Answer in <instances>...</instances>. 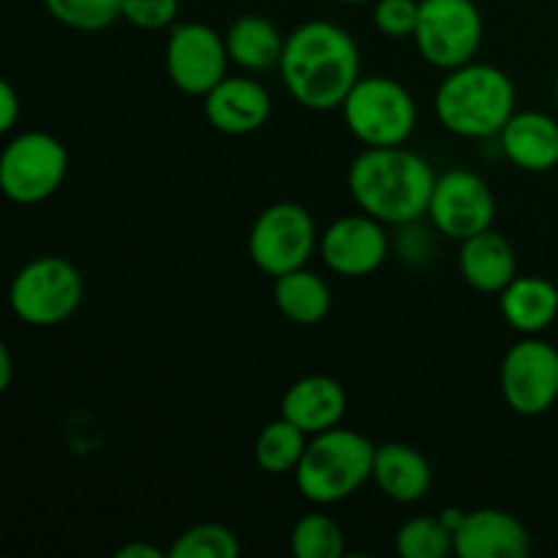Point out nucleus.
I'll use <instances>...</instances> for the list:
<instances>
[{
  "label": "nucleus",
  "mask_w": 558,
  "mask_h": 558,
  "mask_svg": "<svg viewBox=\"0 0 558 558\" xmlns=\"http://www.w3.org/2000/svg\"><path fill=\"white\" fill-rule=\"evenodd\" d=\"M363 69L352 33L327 20H311L294 27L283 44L278 71L289 96L311 112L341 109Z\"/></svg>",
  "instance_id": "1"
},
{
  "label": "nucleus",
  "mask_w": 558,
  "mask_h": 558,
  "mask_svg": "<svg viewBox=\"0 0 558 558\" xmlns=\"http://www.w3.org/2000/svg\"><path fill=\"white\" fill-rule=\"evenodd\" d=\"M439 174L407 145L365 147L347 174L349 194L363 213L387 227H409L428 216Z\"/></svg>",
  "instance_id": "2"
},
{
  "label": "nucleus",
  "mask_w": 558,
  "mask_h": 558,
  "mask_svg": "<svg viewBox=\"0 0 558 558\" xmlns=\"http://www.w3.org/2000/svg\"><path fill=\"white\" fill-rule=\"evenodd\" d=\"M518 93L499 65L472 63L445 71L434 96L439 123L461 140H490L510 123Z\"/></svg>",
  "instance_id": "3"
},
{
  "label": "nucleus",
  "mask_w": 558,
  "mask_h": 558,
  "mask_svg": "<svg viewBox=\"0 0 558 558\" xmlns=\"http://www.w3.org/2000/svg\"><path fill=\"white\" fill-rule=\"evenodd\" d=\"M376 445L354 428H336L308 439L303 461L294 469L300 496L316 507H332L357 494L374 477Z\"/></svg>",
  "instance_id": "4"
},
{
  "label": "nucleus",
  "mask_w": 558,
  "mask_h": 558,
  "mask_svg": "<svg viewBox=\"0 0 558 558\" xmlns=\"http://www.w3.org/2000/svg\"><path fill=\"white\" fill-rule=\"evenodd\" d=\"M85 300V278L69 259L54 254L25 262L11 278L9 305L27 327L65 325Z\"/></svg>",
  "instance_id": "5"
},
{
  "label": "nucleus",
  "mask_w": 558,
  "mask_h": 558,
  "mask_svg": "<svg viewBox=\"0 0 558 558\" xmlns=\"http://www.w3.org/2000/svg\"><path fill=\"white\" fill-rule=\"evenodd\" d=\"M349 134L365 147L407 145L417 129V101L398 80L360 76L341 107Z\"/></svg>",
  "instance_id": "6"
},
{
  "label": "nucleus",
  "mask_w": 558,
  "mask_h": 558,
  "mask_svg": "<svg viewBox=\"0 0 558 558\" xmlns=\"http://www.w3.org/2000/svg\"><path fill=\"white\" fill-rule=\"evenodd\" d=\"M69 174V150L47 131L11 136L0 156V191L14 205H41Z\"/></svg>",
  "instance_id": "7"
},
{
  "label": "nucleus",
  "mask_w": 558,
  "mask_h": 558,
  "mask_svg": "<svg viewBox=\"0 0 558 558\" xmlns=\"http://www.w3.org/2000/svg\"><path fill=\"white\" fill-rule=\"evenodd\" d=\"M319 238L308 207L298 202H276L251 223L248 256L265 276H287L308 265L319 248Z\"/></svg>",
  "instance_id": "8"
},
{
  "label": "nucleus",
  "mask_w": 558,
  "mask_h": 558,
  "mask_svg": "<svg viewBox=\"0 0 558 558\" xmlns=\"http://www.w3.org/2000/svg\"><path fill=\"white\" fill-rule=\"evenodd\" d=\"M483 11L474 0H420L414 44L434 69L452 71L472 63L483 47Z\"/></svg>",
  "instance_id": "9"
},
{
  "label": "nucleus",
  "mask_w": 558,
  "mask_h": 558,
  "mask_svg": "<svg viewBox=\"0 0 558 558\" xmlns=\"http://www.w3.org/2000/svg\"><path fill=\"white\" fill-rule=\"evenodd\" d=\"M227 38L205 22H174L163 47V69L180 93L205 98L229 69Z\"/></svg>",
  "instance_id": "10"
},
{
  "label": "nucleus",
  "mask_w": 558,
  "mask_h": 558,
  "mask_svg": "<svg viewBox=\"0 0 558 558\" xmlns=\"http://www.w3.org/2000/svg\"><path fill=\"white\" fill-rule=\"evenodd\" d=\"M501 398L521 417H539L558 401V349L537 336L507 349L499 368Z\"/></svg>",
  "instance_id": "11"
},
{
  "label": "nucleus",
  "mask_w": 558,
  "mask_h": 558,
  "mask_svg": "<svg viewBox=\"0 0 558 558\" xmlns=\"http://www.w3.org/2000/svg\"><path fill=\"white\" fill-rule=\"evenodd\" d=\"M428 218L441 238L458 243L490 229L496 218V196L488 180L472 169H450L439 174L430 194Z\"/></svg>",
  "instance_id": "12"
},
{
  "label": "nucleus",
  "mask_w": 558,
  "mask_h": 558,
  "mask_svg": "<svg viewBox=\"0 0 558 558\" xmlns=\"http://www.w3.org/2000/svg\"><path fill=\"white\" fill-rule=\"evenodd\" d=\"M385 227L363 210L336 218L319 238L327 270L343 278H365L379 270L390 256V234Z\"/></svg>",
  "instance_id": "13"
},
{
  "label": "nucleus",
  "mask_w": 558,
  "mask_h": 558,
  "mask_svg": "<svg viewBox=\"0 0 558 558\" xmlns=\"http://www.w3.org/2000/svg\"><path fill=\"white\" fill-rule=\"evenodd\" d=\"M532 537L523 521L499 507H480L463 515L456 529L458 558H526Z\"/></svg>",
  "instance_id": "14"
},
{
  "label": "nucleus",
  "mask_w": 558,
  "mask_h": 558,
  "mask_svg": "<svg viewBox=\"0 0 558 558\" xmlns=\"http://www.w3.org/2000/svg\"><path fill=\"white\" fill-rule=\"evenodd\" d=\"M207 123L229 136H245L259 131L272 114V98L262 82L251 76H223L205 98Z\"/></svg>",
  "instance_id": "15"
},
{
  "label": "nucleus",
  "mask_w": 558,
  "mask_h": 558,
  "mask_svg": "<svg viewBox=\"0 0 558 558\" xmlns=\"http://www.w3.org/2000/svg\"><path fill=\"white\" fill-rule=\"evenodd\" d=\"M347 409L349 396L343 385L325 374H311L292 381L281 398V417H287L308 436L325 434L341 425Z\"/></svg>",
  "instance_id": "16"
},
{
  "label": "nucleus",
  "mask_w": 558,
  "mask_h": 558,
  "mask_svg": "<svg viewBox=\"0 0 558 558\" xmlns=\"http://www.w3.org/2000/svg\"><path fill=\"white\" fill-rule=\"evenodd\" d=\"M501 153L512 167L543 174L558 167V118L539 109H523L499 134Z\"/></svg>",
  "instance_id": "17"
},
{
  "label": "nucleus",
  "mask_w": 558,
  "mask_h": 558,
  "mask_svg": "<svg viewBox=\"0 0 558 558\" xmlns=\"http://www.w3.org/2000/svg\"><path fill=\"white\" fill-rule=\"evenodd\" d=\"M371 480L385 499L396 501V505H417L430 494L434 469L417 447L403 445V441H387V445L376 447L374 477Z\"/></svg>",
  "instance_id": "18"
},
{
  "label": "nucleus",
  "mask_w": 558,
  "mask_h": 558,
  "mask_svg": "<svg viewBox=\"0 0 558 558\" xmlns=\"http://www.w3.org/2000/svg\"><path fill=\"white\" fill-rule=\"evenodd\" d=\"M463 281L483 294H499L518 276V256L510 240L494 227L463 240L458 251Z\"/></svg>",
  "instance_id": "19"
},
{
  "label": "nucleus",
  "mask_w": 558,
  "mask_h": 558,
  "mask_svg": "<svg viewBox=\"0 0 558 558\" xmlns=\"http://www.w3.org/2000/svg\"><path fill=\"white\" fill-rule=\"evenodd\" d=\"M499 311L521 336H539L558 319V289L543 276L518 272L499 292Z\"/></svg>",
  "instance_id": "20"
},
{
  "label": "nucleus",
  "mask_w": 558,
  "mask_h": 558,
  "mask_svg": "<svg viewBox=\"0 0 558 558\" xmlns=\"http://www.w3.org/2000/svg\"><path fill=\"white\" fill-rule=\"evenodd\" d=\"M229 60L243 71H267L281 63L287 36L262 14H243L223 33Z\"/></svg>",
  "instance_id": "21"
},
{
  "label": "nucleus",
  "mask_w": 558,
  "mask_h": 558,
  "mask_svg": "<svg viewBox=\"0 0 558 558\" xmlns=\"http://www.w3.org/2000/svg\"><path fill=\"white\" fill-rule=\"evenodd\" d=\"M272 300L276 308L287 316L292 325L314 327L327 319L332 308V292L327 281L308 267L272 278Z\"/></svg>",
  "instance_id": "22"
},
{
  "label": "nucleus",
  "mask_w": 558,
  "mask_h": 558,
  "mask_svg": "<svg viewBox=\"0 0 558 558\" xmlns=\"http://www.w3.org/2000/svg\"><path fill=\"white\" fill-rule=\"evenodd\" d=\"M311 436L300 430L298 425L289 423L287 417H278L267 423L256 434L254 441V461L265 474L281 477V474H294V469L303 461V452L308 447Z\"/></svg>",
  "instance_id": "23"
},
{
  "label": "nucleus",
  "mask_w": 558,
  "mask_h": 558,
  "mask_svg": "<svg viewBox=\"0 0 558 558\" xmlns=\"http://www.w3.org/2000/svg\"><path fill=\"white\" fill-rule=\"evenodd\" d=\"M396 550L401 558H447L456 554V534L439 515H414L396 532Z\"/></svg>",
  "instance_id": "24"
},
{
  "label": "nucleus",
  "mask_w": 558,
  "mask_h": 558,
  "mask_svg": "<svg viewBox=\"0 0 558 558\" xmlns=\"http://www.w3.org/2000/svg\"><path fill=\"white\" fill-rule=\"evenodd\" d=\"M289 548L298 558H341L347 554V537L336 518L308 512L294 523Z\"/></svg>",
  "instance_id": "25"
},
{
  "label": "nucleus",
  "mask_w": 558,
  "mask_h": 558,
  "mask_svg": "<svg viewBox=\"0 0 558 558\" xmlns=\"http://www.w3.org/2000/svg\"><path fill=\"white\" fill-rule=\"evenodd\" d=\"M238 534L223 523H196L174 537L169 558H234L240 556Z\"/></svg>",
  "instance_id": "26"
},
{
  "label": "nucleus",
  "mask_w": 558,
  "mask_h": 558,
  "mask_svg": "<svg viewBox=\"0 0 558 558\" xmlns=\"http://www.w3.org/2000/svg\"><path fill=\"white\" fill-rule=\"evenodd\" d=\"M54 22L80 33H98L120 20L123 0H44Z\"/></svg>",
  "instance_id": "27"
},
{
  "label": "nucleus",
  "mask_w": 558,
  "mask_h": 558,
  "mask_svg": "<svg viewBox=\"0 0 558 558\" xmlns=\"http://www.w3.org/2000/svg\"><path fill=\"white\" fill-rule=\"evenodd\" d=\"M420 0H374V25L387 38H414Z\"/></svg>",
  "instance_id": "28"
},
{
  "label": "nucleus",
  "mask_w": 558,
  "mask_h": 558,
  "mask_svg": "<svg viewBox=\"0 0 558 558\" xmlns=\"http://www.w3.org/2000/svg\"><path fill=\"white\" fill-rule=\"evenodd\" d=\"M180 0H123L120 20L136 31H169L178 22Z\"/></svg>",
  "instance_id": "29"
},
{
  "label": "nucleus",
  "mask_w": 558,
  "mask_h": 558,
  "mask_svg": "<svg viewBox=\"0 0 558 558\" xmlns=\"http://www.w3.org/2000/svg\"><path fill=\"white\" fill-rule=\"evenodd\" d=\"M22 118V101L16 87L9 80H0V131L9 134Z\"/></svg>",
  "instance_id": "30"
},
{
  "label": "nucleus",
  "mask_w": 558,
  "mask_h": 558,
  "mask_svg": "<svg viewBox=\"0 0 558 558\" xmlns=\"http://www.w3.org/2000/svg\"><path fill=\"white\" fill-rule=\"evenodd\" d=\"M114 556L118 558H169V550H161L153 543H142V539H136V543L123 545Z\"/></svg>",
  "instance_id": "31"
},
{
  "label": "nucleus",
  "mask_w": 558,
  "mask_h": 558,
  "mask_svg": "<svg viewBox=\"0 0 558 558\" xmlns=\"http://www.w3.org/2000/svg\"><path fill=\"white\" fill-rule=\"evenodd\" d=\"M11 379H14V357L9 343H0V390H9Z\"/></svg>",
  "instance_id": "32"
},
{
  "label": "nucleus",
  "mask_w": 558,
  "mask_h": 558,
  "mask_svg": "<svg viewBox=\"0 0 558 558\" xmlns=\"http://www.w3.org/2000/svg\"><path fill=\"white\" fill-rule=\"evenodd\" d=\"M463 515H466V510H461V507H445V510L439 512V518H441V521H445V526L450 529L452 534H456V529L461 526Z\"/></svg>",
  "instance_id": "33"
},
{
  "label": "nucleus",
  "mask_w": 558,
  "mask_h": 558,
  "mask_svg": "<svg viewBox=\"0 0 558 558\" xmlns=\"http://www.w3.org/2000/svg\"><path fill=\"white\" fill-rule=\"evenodd\" d=\"M338 3H347V5H365V3H374V0H338Z\"/></svg>",
  "instance_id": "34"
},
{
  "label": "nucleus",
  "mask_w": 558,
  "mask_h": 558,
  "mask_svg": "<svg viewBox=\"0 0 558 558\" xmlns=\"http://www.w3.org/2000/svg\"><path fill=\"white\" fill-rule=\"evenodd\" d=\"M554 98H556V109H558V76H556V85H554Z\"/></svg>",
  "instance_id": "35"
}]
</instances>
